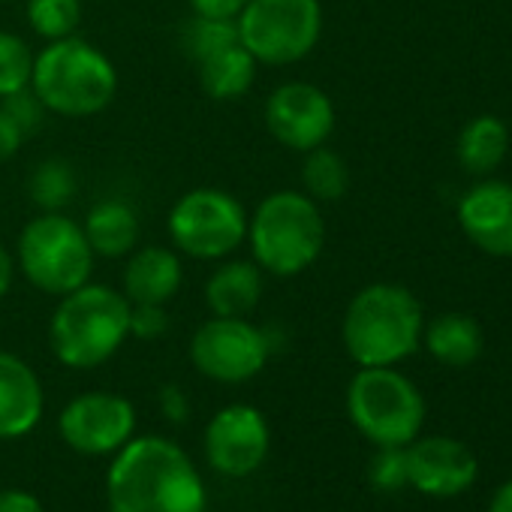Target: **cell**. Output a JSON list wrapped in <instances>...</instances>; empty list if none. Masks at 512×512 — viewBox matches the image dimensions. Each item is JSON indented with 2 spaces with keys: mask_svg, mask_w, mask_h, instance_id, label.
I'll return each mask as SVG.
<instances>
[{
  "mask_svg": "<svg viewBox=\"0 0 512 512\" xmlns=\"http://www.w3.org/2000/svg\"><path fill=\"white\" fill-rule=\"evenodd\" d=\"M181 52L190 64H199L205 58H211L214 52L241 43L238 40V28L235 19H205V16H193L181 25Z\"/></svg>",
  "mask_w": 512,
  "mask_h": 512,
  "instance_id": "cell-25",
  "label": "cell"
},
{
  "mask_svg": "<svg viewBox=\"0 0 512 512\" xmlns=\"http://www.w3.org/2000/svg\"><path fill=\"white\" fill-rule=\"evenodd\" d=\"M82 229L94 253L103 256V260H121V256L139 247V235H142L139 211L133 208V202L118 196L94 202L82 220Z\"/></svg>",
  "mask_w": 512,
  "mask_h": 512,
  "instance_id": "cell-19",
  "label": "cell"
},
{
  "mask_svg": "<svg viewBox=\"0 0 512 512\" xmlns=\"http://www.w3.org/2000/svg\"><path fill=\"white\" fill-rule=\"evenodd\" d=\"M250 211L220 187H196L175 199L166 217L169 241L178 253L202 263H220L247 238Z\"/></svg>",
  "mask_w": 512,
  "mask_h": 512,
  "instance_id": "cell-9",
  "label": "cell"
},
{
  "mask_svg": "<svg viewBox=\"0 0 512 512\" xmlns=\"http://www.w3.org/2000/svg\"><path fill=\"white\" fill-rule=\"evenodd\" d=\"M34 49L25 37L13 31H0V100L31 85Z\"/></svg>",
  "mask_w": 512,
  "mask_h": 512,
  "instance_id": "cell-27",
  "label": "cell"
},
{
  "mask_svg": "<svg viewBox=\"0 0 512 512\" xmlns=\"http://www.w3.org/2000/svg\"><path fill=\"white\" fill-rule=\"evenodd\" d=\"M250 260L272 278H296L323 253L326 220L305 190H275L247 217Z\"/></svg>",
  "mask_w": 512,
  "mask_h": 512,
  "instance_id": "cell-4",
  "label": "cell"
},
{
  "mask_svg": "<svg viewBox=\"0 0 512 512\" xmlns=\"http://www.w3.org/2000/svg\"><path fill=\"white\" fill-rule=\"evenodd\" d=\"M302 184H305V193L314 199V202H338L347 190H350V166L347 160L320 145V148H311L305 151V163H302Z\"/></svg>",
  "mask_w": 512,
  "mask_h": 512,
  "instance_id": "cell-23",
  "label": "cell"
},
{
  "mask_svg": "<svg viewBox=\"0 0 512 512\" xmlns=\"http://www.w3.org/2000/svg\"><path fill=\"white\" fill-rule=\"evenodd\" d=\"M130 338V302L109 284H82L58 299L49 344L61 365L91 371L109 362Z\"/></svg>",
  "mask_w": 512,
  "mask_h": 512,
  "instance_id": "cell-5",
  "label": "cell"
},
{
  "mask_svg": "<svg viewBox=\"0 0 512 512\" xmlns=\"http://www.w3.org/2000/svg\"><path fill=\"white\" fill-rule=\"evenodd\" d=\"M368 479L377 491H398L407 485V446H377Z\"/></svg>",
  "mask_w": 512,
  "mask_h": 512,
  "instance_id": "cell-28",
  "label": "cell"
},
{
  "mask_svg": "<svg viewBox=\"0 0 512 512\" xmlns=\"http://www.w3.org/2000/svg\"><path fill=\"white\" fill-rule=\"evenodd\" d=\"M22 142H25V133H22L19 124L10 118V112H7L4 106H0V163L13 160V157L19 154Z\"/></svg>",
  "mask_w": 512,
  "mask_h": 512,
  "instance_id": "cell-33",
  "label": "cell"
},
{
  "mask_svg": "<svg viewBox=\"0 0 512 512\" xmlns=\"http://www.w3.org/2000/svg\"><path fill=\"white\" fill-rule=\"evenodd\" d=\"M263 118L278 145L305 154L329 142L338 115L323 88L311 82H284L269 94Z\"/></svg>",
  "mask_w": 512,
  "mask_h": 512,
  "instance_id": "cell-11",
  "label": "cell"
},
{
  "mask_svg": "<svg viewBox=\"0 0 512 512\" xmlns=\"http://www.w3.org/2000/svg\"><path fill=\"white\" fill-rule=\"evenodd\" d=\"M46 395L37 371L16 353L0 350V440L31 434L43 419Z\"/></svg>",
  "mask_w": 512,
  "mask_h": 512,
  "instance_id": "cell-17",
  "label": "cell"
},
{
  "mask_svg": "<svg viewBox=\"0 0 512 512\" xmlns=\"http://www.w3.org/2000/svg\"><path fill=\"white\" fill-rule=\"evenodd\" d=\"M464 235L491 256H512V184L482 181L458 202Z\"/></svg>",
  "mask_w": 512,
  "mask_h": 512,
  "instance_id": "cell-15",
  "label": "cell"
},
{
  "mask_svg": "<svg viewBox=\"0 0 512 512\" xmlns=\"http://www.w3.org/2000/svg\"><path fill=\"white\" fill-rule=\"evenodd\" d=\"M428 353L446 368H467L482 353V329L467 314H440L422 329Z\"/></svg>",
  "mask_w": 512,
  "mask_h": 512,
  "instance_id": "cell-21",
  "label": "cell"
},
{
  "mask_svg": "<svg viewBox=\"0 0 512 512\" xmlns=\"http://www.w3.org/2000/svg\"><path fill=\"white\" fill-rule=\"evenodd\" d=\"M16 253H10L4 244H0V302L7 299V293L13 290V281H16Z\"/></svg>",
  "mask_w": 512,
  "mask_h": 512,
  "instance_id": "cell-35",
  "label": "cell"
},
{
  "mask_svg": "<svg viewBox=\"0 0 512 512\" xmlns=\"http://www.w3.org/2000/svg\"><path fill=\"white\" fill-rule=\"evenodd\" d=\"M160 413H163L172 425L187 422V416H190V401H187V395H184L181 386L166 383V386L160 389Z\"/></svg>",
  "mask_w": 512,
  "mask_h": 512,
  "instance_id": "cell-31",
  "label": "cell"
},
{
  "mask_svg": "<svg viewBox=\"0 0 512 512\" xmlns=\"http://www.w3.org/2000/svg\"><path fill=\"white\" fill-rule=\"evenodd\" d=\"M506 151H509V130L494 115H479L467 121L458 136V163L473 175H485L497 169Z\"/></svg>",
  "mask_w": 512,
  "mask_h": 512,
  "instance_id": "cell-22",
  "label": "cell"
},
{
  "mask_svg": "<svg viewBox=\"0 0 512 512\" xmlns=\"http://www.w3.org/2000/svg\"><path fill=\"white\" fill-rule=\"evenodd\" d=\"M0 512H43V503L22 488H4L0 491Z\"/></svg>",
  "mask_w": 512,
  "mask_h": 512,
  "instance_id": "cell-34",
  "label": "cell"
},
{
  "mask_svg": "<svg viewBox=\"0 0 512 512\" xmlns=\"http://www.w3.org/2000/svg\"><path fill=\"white\" fill-rule=\"evenodd\" d=\"M266 272L253 260H220L205 281V305L211 317H250L263 299Z\"/></svg>",
  "mask_w": 512,
  "mask_h": 512,
  "instance_id": "cell-18",
  "label": "cell"
},
{
  "mask_svg": "<svg viewBox=\"0 0 512 512\" xmlns=\"http://www.w3.org/2000/svg\"><path fill=\"white\" fill-rule=\"evenodd\" d=\"M184 284L181 253L166 244H139L127 253L121 293L130 305H169Z\"/></svg>",
  "mask_w": 512,
  "mask_h": 512,
  "instance_id": "cell-16",
  "label": "cell"
},
{
  "mask_svg": "<svg viewBox=\"0 0 512 512\" xmlns=\"http://www.w3.org/2000/svg\"><path fill=\"white\" fill-rule=\"evenodd\" d=\"M196 67V79H199V88L205 97L217 100V103H229V100H238L244 97L253 82H256V58L241 46H226L220 52H214L211 58L193 64Z\"/></svg>",
  "mask_w": 512,
  "mask_h": 512,
  "instance_id": "cell-20",
  "label": "cell"
},
{
  "mask_svg": "<svg viewBox=\"0 0 512 512\" xmlns=\"http://www.w3.org/2000/svg\"><path fill=\"white\" fill-rule=\"evenodd\" d=\"M347 413L374 446H407L425 425V398L395 368H359L347 386Z\"/></svg>",
  "mask_w": 512,
  "mask_h": 512,
  "instance_id": "cell-7",
  "label": "cell"
},
{
  "mask_svg": "<svg viewBox=\"0 0 512 512\" xmlns=\"http://www.w3.org/2000/svg\"><path fill=\"white\" fill-rule=\"evenodd\" d=\"M31 91L52 115L91 118L112 106L118 70L100 46L73 34L34 52Z\"/></svg>",
  "mask_w": 512,
  "mask_h": 512,
  "instance_id": "cell-3",
  "label": "cell"
},
{
  "mask_svg": "<svg viewBox=\"0 0 512 512\" xmlns=\"http://www.w3.org/2000/svg\"><path fill=\"white\" fill-rule=\"evenodd\" d=\"M241 46L260 67L305 61L323 37L320 0H247L235 16Z\"/></svg>",
  "mask_w": 512,
  "mask_h": 512,
  "instance_id": "cell-8",
  "label": "cell"
},
{
  "mask_svg": "<svg viewBox=\"0 0 512 512\" xmlns=\"http://www.w3.org/2000/svg\"><path fill=\"white\" fill-rule=\"evenodd\" d=\"M479 476L476 455L455 437H416L407 443V485L425 497H458Z\"/></svg>",
  "mask_w": 512,
  "mask_h": 512,
  "instance_id": "cell-14",
  "label": "cell"
},
{
  "mask_svg": "<svg viewBox=\"0 0 512 512\" xmlns=\"http://www.w3.org/2000/svg\"><path fill=\"white\" fill-rule=\"evenodd\" d=\"M169 329L166 305H130V338L157 341Z\"/></svg>",
  "mask_w": 512,
  "mask_h": 512,
  "instance_id": "cell-30",
  "label": "cell"
},
{
  "mask_svg": "<svg viewBox=\"0 0 512 512\" xmlns=\"http://www.w3.org/2000/svg\"><path fill=\"white\" fill-rule=\"evenodd\" d=\"M247 0H187V7L193 16L205 19H235L244 10Z\"/></svg>",
  "mask_w": 512,
  "mask_h": 512,
  "instance_id": "cell-32",
  "label": "cell"
},
{
  "mask_svg": "<svg viewBox=\"0 0 512 512\" xmlns=\"http://www.w3.org/2000/svg\"><path fill=\"white\" fill-rule=\"evenodd\" d=\"M422 305L401 284L362 287L344 314L341 338L359 368H395L422 344Z\"/></svg>",
  "mask_w": 512,
  "mask_h": 512,
  "instance_id": "cell-2",
  "label": "cell"
},
{
  "mask_svg": "<svg viewBox=\"0 0 512 512\" xmlns=\"http://www.w3.org/2000/svg\"><path fill=\"white\" fill-rule=\"evenodd\" d=\"M272 431L266 416L250 404H229L217 410L205 428L208 464L232 479L250 476L269 458Z\"/></svg>",
  "mask_w": 512,
  "mask_h": 512,
  "instance_id": "cell-13",
  "label": "cell"
},
{
  "mask_svg": "<svg viewBox=\"0 0 512 512\" xmlns=\"http://www.w3.org/2000/svg\"><path fill=\"white\" fill-rule=\"evenodd\" d=\"M109 512H205V482L190 455L169 437L127 440L106 479Z\"/></svg>",
  "mask_w": 512,
  "mask_h": 512,
  "instance_id": "cell-1",
  "label": "cell"
},
{
  "mask_svg": "<svg viewBox=\"0 0 512 512\" xmlns=\"http://www.w3.org/2000/svg\"><path fill=\"white\" fill-rule=\"evenodd\" d=\"M97 253L79 220L64 211H40L16 241V269L46 296H67L91 281Z\"/></svg>",
  "mask_w": 512,
  "mask_h": 512,
  "instance_id": "cell-6",
  "label": "cell"
},
{
  "mask_svg": "<svg viewBox=\"0 0 512 512\" xmlns=\"http://www.w3.org/2000/svg\"><path fill=\"white\" fill-rule=\"evenodd\" d=\"M28 25L46 43L73 37L82 22V0H28Z\"/></svg>",
  "mask_w": 512,
  "mask_h": 512,
  "instance_id": "cell-26",
  "label": "cell"
},
{
  "mask_svg": "<svg viewBox=\"0 0 512 512\" xmlns=\"http://www.w3.org/2000/svg\"><path fill=\"white\" fill-rule=\"evenodd\" d=\"M0 106H4V109L10 112V118H13V121L19 124V130L25 133V139H28L31 133H37L40 124H43V118L49 115L46 106L40 103V97L31 91V85L22 88V91H16V94H10V97H4V100H0Z\"/></svg>",
  "mask_w": 512,
  "mask_h": 512,
  "instance_id": "cell-29",
  "label": "cell"
},
{
  "mask_svg": "<svg viewBox=\"0 0 512 512\" xmlns=\"http://www.w3.org/2000/svg\"><path fill=\"white\" fill-rule=\"evenodd\" d=\"M28 190H31V199L40 211H64L79 190V178L67 160L49 157V160L34 166Z\"/></svg>",
  "mask_w": 512,
  "mask_h": 512,
  "instance_id": "cell-24",
  "label": "cell"
},
{
  "mask_svg": "<svg viewBox=\"0 0 512 512\" xmlns=\"http://www.w3.org/2000/svg\"><path fill=\"white\" fill-rule=\"evenodd\" d=\"M272 341L247 317H211L190 338V362L214 383H247L269 365Z\"/></svg>",
  "mask_w": 512,
  "mask_h": 512,
  "instance_id": "cell-10",
  "label": "cell"
},
{
  "mask_svg": "<svg viewBox=\"0 0 512 512\" xmlns=\"http://www.w3.org/2000/svg\"><path fill=\"white\" fill-rule=\"evenodd\" d=\"M488 512H512V479H506L488 500Z\"/></svg>",
  "mask_w": 512,
  "mask_h": 512,
  "instance_id": "cell-36",
  "label": "cell"
},
{
  "mask_svg": "<svg viewBox=\"0 0 512 512\" xmlns=\"http://www.w3.org/2000/svg\"><path fill=\"white\" fill-rule=\"evenodd\" d=\"M64 443L82 455H115L136 431V410L124 395L85 392L58 416Z\"/></svg>",
  "mask_w": 512,
  "mask_h": 512,
  "instance_id": "cell-12",
  "label": "cell"
}]
</instances>
